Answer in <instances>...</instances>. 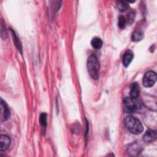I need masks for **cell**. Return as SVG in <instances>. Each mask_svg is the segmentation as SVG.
I'll list each match as a JSON object with an SVG mask.
<instances>
[{
    "mask_svg": "<svg viewBox=\"0 0 157 157\" xmlns=\"http://www.w3.org/2000/svg\"><path fill=\"white\" fill-rule=\"evenodd\" d=\"M133 59V53L131 51H127L123 56V64L124 67H128Z\"/></svg>",
    "mask_w": 157,
    "mask_h": 157,
    "instance_id": "cell-9",
    "label": "cell"
},
{
    "mask_svg": "<svg viewBox=\"0 0 157 157\" xmlns=\"http://www.w3.org/2000/svg\"><path fill=\"white\" fill-rule=\"evenodd\" d=\"M10 138L7 135L1 134L0 136V151L7 150L10 145Z\"/></svg>",
    "mask_w": 157,
    "mask_h": 157,
    "instance_id": "cell-5",
    "label": "cell"
},
{
    "mask_svg": "<svg viewBox=\"0 0 157 157\" xmlns=\"http://www.w3.org/2000/svg\"><path fill=\"white\" fill-rule=\"evenodd\" d=\"M134 17H135V13L134 10H131L129 14H128V21L129 24H131L134 22Z\"/></svg>",
    "mask_w": 157,
    "mask_h": 157,
    "instance_id": "cell-15",
    "label": "cell"
},
{
    "mask_svg": "<svg viewBox=\"0 0 157 157\" xmlns=\"http://www.w3.org/2000/svg\"><path fill=\"white\" fill-rule=\"evenodd\" d=\"M1 112H2V117L3 121H6L8 120L10 117V112L7 104L5 101H3L2 99H1Z\"/></svg>",
    "mask_w": 157,
    "mask_h": 157,
    "instance_id": "cell-6",
    "label": "cell"
},
{
    "mask_svg": "<svg viewBox=\"0 0 157 157\" xmlns=\"http://www.w3.org/2000/svg\"><path fill=\"white\" fill-rule=\"evenodd\" d=\"M91 46L95 49H99L102 46V41L99 37H94L91 41Z\"/></svg>",
    "mask_w": 157,
    "mask_h": 157,
    "instance_id": "cell-11",
    "label": "cell"
},
{
    "mask_svg": "<svg viewBox=\"0 0 157 157\" xmlns=\"http://www.w3.org/2000/svg\"><path fill=\"white\" fill-rule=\"evenodd\" d=\"M156 138V132L153 130L147 131L143 137V140L145 142H151Z\"/></svg>",
    "mask_w": 157,
    "mask_h": 157,
    "instance_id": "cell-8",
    "label": "cell"
},
{
    "mask_svg": "<svg viewBox=\"0 0 157 157\" xmlns=\"http://www.w3.org/2000/svg\"><path fill=\"white\" fill-rule=\"evenodd\" d=\"M126 23V21L125 18L123 16H120L118 18V25L119 28H120L121 29L124 28L125 27Z\"/></svg>",
    "mask_w": 157,
    "mask_h": 157,
    "instance_id": "cell-14",
    "label": "cell"
},
{
    "mask_svg": "<svg viewBox=\"0 0 157 157\" xmlns=\"http://www.w3.org/2000/svg\"><path fill=\"white\" fill-rule=\"evenodd\" d=\"M129 150L130 153H132V155H133L134 153H136V155H137L138 152L140 151V148L137 147L136 145H132V146L131 147H130Z\"/></svg>",
    "mask_w": 157,
    "mask_h": 157,
    "instance_id": "cell-16",
    "label": "cell"
},
{
    "mask_svg": "<svg viewBox=\"0 0 157 157\" xmlns=\"http://www.w3.org/2000/svg\"><path fill=\"white\" fill-rule=\"evenodd\" d=\"M40 124L44 126H47V114L45 113H42L39 117Z\"/></svg>",
    "mask_w": 157,
    "mask_h": 157,
    "instance_id": "cell-13",
    "label": "cell"
},
{
    "mask_svg": "<svg viewBox=\"0 0 157 157\" xmlns=\"http://www.w3.org/2000/svg\"><path fill=\"white\" fill-rule=\"evenodd\" d=\"M117 7L120 12H124L128 7V4L126 1H120L116 2Z\"/></svg>",
    "mask_w": 157,
    "mask_h": 157,
    "instance_id": "cell-12",
    "label": "cell"
},
{
    "mask_svg": "<svg viewBox=\"0 0 157 157\" xmlns=\"http://www.w3.org/2000/svg\"><path fill=\"white\" fill-rule=\"evenodd\" d=\"M124 124L131 133L133 134H139L143 131V126L141 122L132 116H128L124 120Z\"/></svg>",
    "mask_w": 157,
    "mask_h": 157,
    "instance_id": "cell-1",
    "label": "cell"
},
{
    "mask_svg": "<svg viewBox=\"0 0 157 157\" xmlns=\"http://www.w3.org/2000/svg\"><path fill=\"white\" fill-rule=\"evenodd\" d=\"M99 67V63L97 57L94 55L90 56L87 60V69L92 78L94 80L98 79Z\"/></svg>",
    "mask_w": 157,
    "mask_h": 157,
    "instance_id": "cell-2",
    "label": "cell"
},
{
    "mask_svg": "<svg viewBox=\"0 0 157 157\" xmlns=\"http://www.w3.org/2000/svg\"><path fill=\"white\" fill-rule=\"evenodd\" d=\"M156 81V74L152 71L146 72L143 77V85L145 87L152 86Z\"/></svg>",
    "mask_w": 157,
    "mask_h": 157,
    "instance_id": "cell-4",
    "label": "cell"
},
{
    "mask_svg": "<svg viewBox=\"0 0 157 157\" xmlns=\"http://www.w3.org/2000/svg\"><path fill=\"white\" fill-rule=\"evenodd\" d=\"M130 96L131 98H137L140 93V88L137 82H134L130 85Z\"/></svg>",
    "mask_w": 157,
    "mask_h": 157,
    "instance_id": "cell-7",
    "label": "cell"
},
{
    "mask_svg": "<svg viewBox=\"0 0 157 157\" xmlns=\"http://www.w3.org/2000/svg\"><path fill=\"white\" fill-rule=\"evenodd\" d=\"M144 37V33L140 29H135L132 33L131 39L132 41H139L142 39Z\"/></svg>",
    "mask_w": 157,
    "mask_h": 157,
    "instance_id": "cell-10",
    "label": "cell"
},
{
    "mask_svg": "<svg viewBox=\"0 0 157 157\" xmlns=\"http://www.w3.org/2000/svg\"><path fill=\"white\" fill-rule=\"evenodd\" d=\"M124 109L127 113L137 112L142 107V104L137 98H125L123 100Z\"/></svg>",
    "mask_w": 157,
    "mask_h": 157,
    "instance_id": "cell-3",
    "label": "cell"
}]
</instances>
